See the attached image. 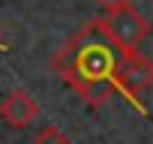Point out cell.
Returning <instances> with one entry per match:
<instances>
[{
  "label": "cell",
  "mask_w": 153,
  "mask_h": 144,
  "mask_svg": "<svg viewBox=\"0 0 153 144\" xmlns=\"http://www.w3.org/2000/svg\"><path fill=\"white\" fill-rule=\"evenodd\" d=\"M132 51H123L105 30L102 18H96L54 54L51 69L87 105L99 108L111 99V93L123 90V69Z\"/></svg>",
  "instance_id": "6da1fadb"
},
{
  "label": "cell",
  "mask_w": 153,
  "mask_h": 144,
  "mask_svg": "<svg viewBox=\"0 0 153 144\" xmlns=\"http://www.w3.org/2000/svg\"><path fill=\"white\" fill-rule=\"evenodd\" d=\"M102 24H105V30L111 33V39H114L123 51H132V54H135V51L150 39V33H153L150 21H147L138 9H132L129 3H126V6H117V9H108L105 18H102Z\"/></svg>",
  "instance_id": "7a4b0ae2"
},
{
  "label": "cell",
  "mask_w": 153,
  "mask_h": 144,
  "mask_svg": "<svg viewBox=\"0 0 153 144\" xmlns=\"http://www.w3.org/2000/svg\"><path fill=\"white\" fill-rule=\"evenodd\" d=\"M36 117H39V105H36L33 93L24 90V87L9 90L3 96V102H0V120H3L6 126H12V129H24Z\"/></svg>",
  "instance_id": "3957f363"
},
{
  "label": "cell",
  "mask_w": 153,
  "mask_h": 144,
  "mask_svg": "<svg viewBox=\"0 0 153 144\" xmlns=\"http://www.w3.org/2000/svg\"><path fill=\"white\" fill-rule=\"evenodd\" d=\"M33 144H72L66 132H60L57 126H42L33 138Z\"/></svg>",
  "instance_id": "277c9868"
},
{
  "label": "cell",
  "mask_w": 153,
  "mask_h": 144,
  "mask_svg": "<svg viewBox=\"0 0 153 144\" xmlns=\"http://www.w3.org/2000/svg\"><path fill=\"white\" fill-rule=\"evenodd\" d=\"M93 3H99V6H102V9L108 12V9H117V6H126L129 0H93Z\"/></svg>",
  "instance_id": "5b68a950"
},
{
  "label": "cell",
  "mask_w": 153,
  "mask_h": 144,
  "mask_svg": "<svg viewBox=\"0 0 153 144\" xmlns=\"http://www.w3.org/2000/svg\"><path fill=\"white\" fill-rule=\"evenodd\" d=\"M6 48V39H3V27H0V51Z\"/></svg>",
  "instance_id": "8992f818"
}]
</instances>
